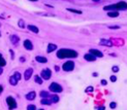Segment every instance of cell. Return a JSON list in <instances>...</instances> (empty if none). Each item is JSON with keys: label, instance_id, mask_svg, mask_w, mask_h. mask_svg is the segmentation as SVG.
I'll list each match as a JSON object with an SVG mask.
<instances>
[{"label": "cell", "instance_id": "cell-1", "mask_svg": "<svg viewBox=\"0 0 127 110\" xmlns=\"http://www.w3.org/2000/svg\"><path fill=\"white\" fill-rule=\"evenodd\" d=\"M56 56L58 59H73L79 57V53L71 48H60Z\"/></svg>", "mask_w": 127, "mask_h": 110}, {"label": "cell", "instance_id": "cell-2", "mask_svg": "<svg viewBox=\"0 0 127 110\" xmlns=\"http://www.w3.org/2000/svg\"><path fill=\"white\" fill-rule=\"evenodd\" d=\"M103 10L105 11H120V10H127V2L119 1L117 3H113L103 6Z\"/></svg>", "mask_w": 127, "mask_h": 110}, {"label": "cell", "instance_id": "cell-3", "mask_svg": "<svg viewBox=\"0 0 127 110\" xmlns=\"http://www.w3.org/2000/svg\"><path fill=\"white\" fill-rule=\"evenodd\" d=\"M6 104H7V107L9 110H14L17 108V101L14 97H11V96L6 97Z\"/></svg>", "mask_w": 127, "mask_h": 110}, {"label": "cell", "instance_id": "cell-4", "mask_svg": "<svg viewBox=\"0 0 127 110\" xmlns=\"http://www.w3.org/2000/svg\"><path fill=\"white\" fill-rule=\"evenodd\" d=\"M49 89L52 93H61L63 90L61 85H59V83H57V82H52L51 83V85L49 86Z\"/></svg>", "mask_w": 127, "mask_h": 110}, {"label": "cell", "instance_id": "cell-5", "mask_svg": "<svg viewBox=\"0 0 127 110\" xmlns=\"http://www.w3.org/2000/svg\"><path fill=\"white\" fill-rule=\"evenodd\" d=\"M62 69L65 71V72H71L74 69V62L73 61H67L62 65Z\"/></svg>", "mask_w": 127, "mask_h": 110}, {"label": "cell", "instance_id": "cell-6", "mask_svg": "<svg viewBox=\"0 0 127 110\" xmlns=\"http://www.w3.org/2000/svg\"><path fill=\"white\" fill-rule=\"evenodd\" d=\"M52 76V71H51L50 68H44L41 70L40 72V77L43 79V80H49Z\"/></svg>", "mask_w": 127, "mask_h": 110}, {"label": "cell", "instance_id": "cell-7", "mask_svg": "<svg viewBox=\"0 0 127 110\" xmlns=\"http://www.w3.org/2000/svg\"><path fill=\"white\" fill-rule=\"evenodd\" d=\"M33 74V69L32 68H28L25 70V72H24V79L25 80H29L31 78V76H32Z\"/></svg>", "mask_w": 127, "mask_h": 110}, {"label": "cell", "instance_id": "cell-8", "mask_svg": "<svg viewBox=\"0 0 127 110\" xmlns=\"http://www.w3.org/2000/svg\"><path fill=\"white\" fill-rule=\"evenodd\" d=\"M89 53L92 54L93 56H95L96 58H102L103 57V54H102V51H100L96 48H91V49H89Z\"/></svg>", "mask_w": 127, "mask_h": 110}, {"label": "cell", "instance_id": "cell-9", "mask_svg": "<svg viewBox=\"0 0 127 110\" xmlns=\"http://www.w3.org/2000/svg\"><path fill=\"white\" fill-rule=\"evenodd\" d=\"M23 45H24L25 49H27V50H32L33 49V43L31 42V40H29V39L24 40Z\"/></svg>", "mask_w": 127, "mask_h": 110}, {"label": "cell", "instance_id": "cell-10", "mask_svg": "<svg viewBox=\"0 0 127 110\" xmlns=\"http://www.w3.org/2000/svg\"><path fill=\"white\" fill-rule=\"evenodd\" d=\"M84 59H85L87 62H95V61H96V59H97V58L95 57V56H93L92 54L88 53V54L84 55Z\"/></svg>", "mask_w": 127, "mask_h": 110}, {"label": "cell", "instance_id": "cell-11", "mask_svg": "<svg viewBox=\"0 0 127 110\" xmlns=\"http://www.w3.org/2000/svg\"><path fill=\"white\" fill-rule=\"evenodd\" d=\"M35 61L38 62V63H41V64L48 63V59H47L46 57H42V56H36L35 57Z\"/></svg>", "mask_w": 127, "mask_h": 110}, {"label": "cell", "instance_id": "cell-12", "mask_svg": "<svg viewBox=\"0 0 127 110\" xmlns=\"http://www.w3.org/2000/svg\"><path fill=\"white\" fill-rule=\"evenodd\" d=\"M35 97H36V93L32 90V92H29L26 96H25V98H26L28 101H32L35 99Z\"/></svg>", "mask_w": 127, "mask_h": 110}, {"label": "cell", "instance_id": "cell-13", "mask_svg": "<svg viewBox=\"0 0 127 110\" xmlns=\"http://www.w3.org/2000/svg\"><path fill=\"white\" fill-rule=\"evenodd\" d=\"M9 38H10L11 43H12V44H15V45H16V44H18V43H19V41H20V37H19L18 35H15V34H14V35H11ZM16 46H17V45H16Z\"/></svg>", "mask_w": 127, "mask_h": 110}, {"label": "cell", "instance_id": "cell-14", "mask_svg": "<svg viewBox=\"0 0 127 110\" xmlns=\"http://www.w3.org/2000/svg\"><path fill=\"white\" fill-rule=\"evenodd\" d=\"M27 29L29 31H31V32H33V33H35V34H37L39 32V29L37 28L36 26H34V25H28L27 26Z\"/></svg>", "mask_w": 127, "mask_h": 110}, {"label": "cell", "instance_id": "cell-15", "mask_svg": "<svg viewBox=\"0 0 127 110\" xmlns=\"http://www.w3.org/2000/svg\"><path fill=\"white\" fill-rule=\"evenodd\" d=\"M99 43H100L101 45H103V46H109V47L113 46V43H112V41L107 40V39H101V40L99 41Z\"/></svg>", "mask_w": 127, "mask_h": 110}, {"label": "cell", "instance_id": "cell-16", "mask_svg": "<svg viewBox=\"0 0 127 110\" xmlns=\"http://www.w3.org/2000/svg\"><path fill=\"white\" fill-rule=\"evenodd\" d=\"M57 49V45L54 44V43H49L48 44V48H47V51L50 54V53H52V51L56 50Z\"/></svg>", "mask_w": 127, "mask_h": 110}, {"label": "cell", "instance_id": "cell-17", "mask_svg": "<svg viewBox=\"0 0 127 110\" xmlns=\"http://www.w3.org/2000/svg\"><path fill=\"white\" fill-rule=\"evenodd\" d=\"M106 16L109 18H118L120 16V12L119 11H107Z\"/></svg>", "mask_w": 127, "mask_h": 110}, {"label": "cell", "instance_id": "cell-18", "mask_svg": "<svg viewBox=\"0 0 127 110\" xmlns=\"http://www.w3.org/2000/svg\"><path fill=\"white\" fill-rule=\"evenodd\" d=\"M8 82H9V85H11V86H17V85H18V82H19V80L15 77V75H12V76L9 77Z\"/></svg>", "mask_w": 127, "mask_h": 110}, {"label": "cell", "instance_id": "cell-19", "mask_svg": "<svg viewBox=\"0 0 127 110\" xmlns=\"http://www.w3.org/2000/svg\"><path fill=\"white\" fill-rule=\"evenodd\" d=\"M39 96L41 97V99H48V98H50V97H51V95L48 92H46V90H40Z\"/></svg>", "mask_w": 127, "mask_h": 110}, {"label": "cell", "instance_id": "cell-20", "mask_svg": "<svg viewBox=\"0 0 127 110\" xmlns=\"http://www.w3.org/2000/svg\"><path fill=\"white\" fill-rule=\"evenodd\" d=\"M40 104L41 105H51V104H52V101H51L50 98H48V99H41L40 100Z\"/></svg>", "mask_w": 127, "mask_h": 110}, {"label": "cell", "instance_id": "cell-21", "mask_svg": "<svg viewBox=\"0 0 127 110\" xmlns=\"http://www.w3.org/2000/svg\"><path fill=\"white\" fill-rule=\"evenodd\" d=\"M51 101H52V103H58L59 102V96L58 95H52L50 97Z\"/></svg>", "mask_w": 127, "mask_h": 110}, {"label": "cell", "instance_id": "cell-22", "mask_svg": "<svg viewBox=\"0 0 127 110\" xmlns=\"http://www.w3.org/2000/svg\"><path fill=\"white\" fill-rule=\"evenodd\" d=\"M34 81L36 83H38V85H42V78L39 75H35L34 76Z\"/></svg>", "mask_w": 127, "mask_h": 110}, {"label": "cell", "instance_id": "cell-23", "mask_svg": "<svg viewBox=\"0 0 127 110\" xmlns=\"http://www.w3.org/2000/svg\"><path fill=\"white\" fill-rule=\"evenodd\" d=\"M67 11L73 12V14H77V15H82V14H83V11H82V10H79V9H73V8H67Z\"/></svg>", "mask_w": 127, "mask_h": 110}, {"label": "cell", "instance_id": "cell-24", "mask_svg": "<svg viewBox=\"0 0 127 110\" xmlns=\"http://www.w3.org/2000/svg\"><path fill=\"white\" fill-rule=\"evenodd\" d=\"M6 65V61H5V59L2 57V55L0 54V67H4Z\"/></svg>", "mask_w": 127, "mask_h": 110}, {"label": "cell", "instance_id": "cell-25", "mask_svg": "<svg viewBox=\"0 0 127 110\" xmlns=\"http://www.w3.org/2000/svg\"><path fill=\"white\" fill-rule=\"evenodd\" d=\"M18 26L20 27L21 29H24L25 28V22H24V20H19V22H18Z\"/></svg>", "mask_w": 127, "mask_h": 110}, {"label": "cell", "instance_id": "cell-26", "mask_svg": "<svg viewBox=\"0 0 127 110\" xmlns=\"http://www.w3.org/2000/svg\"><path fill=\"white\" fill-rule=\"evenodd\" d=\"M93 90H94V88L93 87H91V86H89V87H87L86 88V89H85V93H93Z\"/></svg>", "mask_w": 127, "mask_h": 110}, {"label": "cell", "instance_id": "cell-27", "mask_svg": "<svg viewBox=\"0 0 127 110\" xmlns=\"http://www.w3.org/2000/svg\"><path fill=\"white\" fill-rule=\"evenodd\" d=\"M117 106H118V104H117V102H115V101H113V102L110 103V108L111 109H116Z\"/></svg>", "mask_w": 127, "mask_h": 110}, {"label": "cell", "instance_id": "cell-28", "mask_svg": "<svg viewBox=\"0 0 127 110\" xmlns=\"http://www.w3.org/2000/svg\"><path fill=\"white\" fill-rule=\"evenodd\" d=\"M112 71L114 73H118L119 71H120V68H119V66H117V65H114L113 67H112Z\"/></svg>", "mask_w": 127, "mask_h": 110}, {"label": "cell", "instance_id": "cell-29", "mask_svg": "<svg viewBox=\"0 0 127 110\" xmlns=\"http://www.w3.org/2000/svg\"><path fill=\"white\" fill-rule=\"evenodd\" d=\"M27 110H36V106L34 104H29L27 106Z\"/></svg>", "mask_w": 127, "mask_h": 110}, {"label": "cell", "instance_id": "cell-30", "mask_svg": "<svg viewBox=\"0 0 127 110\" xmlns=\"http://www.w3.org/2000/svg\"><path fill=\"white\" fill-rule=\"evenodd\" d=\"M110 80H111L112 82H116V81L118 80V78H117V76H116V75H111Z\"/></svg>", "mask_w": 127, "mask_h": 110}, {"label": "cell", "instance_id": "cell-31", "mask_svg": "<svg viewBox=\"0 0 127 110\" xmlns=\"http://www.w3.org/2000/svg\"><path fill=\"white\" fill-rule=\"evenodd\" d=\"M14 75H15V77H16V78H17L18 80H20V79H21V73H20V72H18V71H16Z\"/></svg>", "mask_w": 127, "mask_h": 110}, {"label": "cell", "instance_id": "cell-32", "mask_svg": "<svg viewBox=\"0 0 127 110\" xmlns=\"http://www.w3.org/2000/svg\"><path fill=\"white\" fill-rule=\"evenodd\" d=\"M121 27L120 26H109V29H111V30H118V29H120Z\"/></svg>", "mask_w": 127, "mask_h": 110}, {"label": "cell", "instance_id": "cell-33", "mask_svg": "<svg viewBox=\"0 0 127 110\" xmlns=\"http://www.w3.org/2000/svg\"><path fill=\"white\" fill-rule=\"evenodd\" d=\"M9 54H10V56H11V60H14V59H15V53H14V50L9 49Z\"/></svg>", "mask_w": 127, "mask_h": 110}, {"label": "cell", "instance_id": "cell-34", "mask_svg": "<svg viewBox=\"0 0 127 110\" xmlns=\"http://www.w3.org/2000/svg\"><path fill=\"white\" fill-rule=\"evenodd\" d=\"M100 83H101V86H106L107 85V81L105 80V79H101V81H100Z\"/></svg>", "mask_w": 127, "mask_h": 110}, {"label": "cell", "instance_id": "cell-35", "mask_svg": "<svg viewBox=\"0 0 127 110\" xmlns=\"http://www.w3.org/2000/svg\"><path fill=\"white\" fill-rule=\"evenodd\" d=\"M96 110H105V107L102 105V106H99V107H97L96 108Z\"/></svg>", "mask_w": 127, "mask_h": 110}, {"label": "cell", "instance_id": "cell-36", "mask_svg": "<svg viewBox=\"0 0 127 110\" xmlns=\"http://www.w3.org/2000/svg\"><path fill=\"white\" fill-rule=\"evenodd\" d=\"M3 89H4V88H3V86L0 85V95H1V94L3 93Z\"/></svg>", "mask_w": 127, "mask_h": 110}, {"label": "cell", "instance_id": "cell-37", "mask_svg": "<svg viewBox=\"0 0 127 110\" xmlns=\"http://www.w3.org/2000/svg\"><path fill=\"white\" fill-rule=\"evenodd\" d=\"M92 76L93 77H97L98 76V73L97 72H94V73H92Z\"/></svg>", "mask_w": 127, "mask_h": 110}, {"label": "cell", "instance_id": "cell-38", "mask_svg": "<svg viewBox=\"0 0 127 110\" xmlns=\"http://www.w3.org/2000/svg\"><path fill=\"white\" fill-rule=\"evenodd\" d=\"M55 70L57 71V72H58V71L60 70V67H58V66H55Z\"/></svg>", "mask_w": 127, "mask_h": 110}, {"label": "cell", "instance_id": "cell-39", "mask_svg": "<svg viewBox=\"0 0 127 110\" xmlns=\"http://www.w3.org/2000/svg\"><path fill=\"white\" fill-rule=\"evenodd\" d=\"M24 61H25V58H23V57H22V58H20V62H22V63H23Z\"/></svg>", "mask_w": 127, "mask_h": 110}, {"label": "cell", "instance_id": "cell-40", "mask_svg": "<svg viewBox=\"0 0 127 110\" xmlns=\"http://www.w3.org/2000/svg\"><path fill=\"white\" fill-rule=\"evenodd\" d=\"M3 73V69H2V67H0V75H1Z\"/></svg>", "mask_w": 127, "mask_h": 110}, {"label": "cell", "instance_id": "cell-41", "mask_svg": "<svg viewBox=\"0 0 127 110\" xmlns=\"http://www.w3.org/2000/svg\"><path fill=\"white\" fill-rule=\"evenodd\" d=\"M93 2H100V0H92Z\"/></svg>", "mask_w": 127, "mask_h": 110}, {"label": "cell", "instance_id": "cell-42", "mask_svg": "<svg viewBox=\"0 0 127 110\" xmlns=\"http://www.w3.org/2000/svg\"><path fill=\"white\" fill-rule=\"evenodd\" d=\"M29 1H37V0H29Z\"/></svg>", "mask_w": 127, "mask_h": 110}, {"label": "cell", "instance_id": "cell-43", "mask_svg": "<svg viewBox=\"0 0 127 110\" xmlns=\"http://www.w3.org/2000/svg\"><path fill=\"white\" fill-rule=\"evenodd\" d=\"M38 110H44V109H38Z\"/></svg>", "mask_w": 127, "mask_h": 110}, {"label": "cell", "instance_id": "cell-44", "mask_svg": "<svg viewBox=\"0 0 127 110\" xmlns=\"http://www.w3.org/2000/svg\"><path fill=\"white\" fill-rule=\"evenodd\" d=\"M0 36H1V32H0Z\"/></svg>", "mask_w": 127, "mask_h": 110}, {"label": "cell", "instance_id": "cell-45", "mask_svg": "<svg viewBox=\"0 0 127 110\" xmlns=\"http://www.w3.org/2000/svg\"><path fill=\"white\" fill-rule=\"evenodd\" d=\"M0 27H1V24H0Z\"/></svg>", "mask_w": 127, "mask_h": 110}]
</instances>
